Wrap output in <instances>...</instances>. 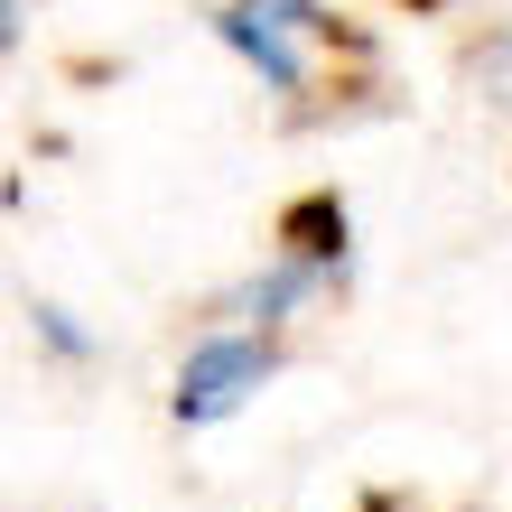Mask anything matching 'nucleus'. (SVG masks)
Instances as JSON below:
<instances>
[{
	"label": "nucleus",
	"instance_id": "nucleus-5",
	"mask_svg": "<svg viewBox=\"0 0 512 512\" xmlns=\"http://www.w3.org/2000/svg\"><path fill=\"white\" fill-rule=\"evenodd\" d=\"M28 336H38V354H47V364H66V373H84L103 354V336L66 308V298H28Z\"/></svg>",
	"mask_w": 512,
	"mask_h": 512
},
{
	"label": "nucleus",
	"instance_id": "nucleus-3",
	"mask_svg": "<svg viewBox=\"0 0 512 512\" xmlns=\"http://www.w3.org/2000/svg\"><path fill=\"white\" fill-rule=\"evenodd\" d=\"M326 289H336V280H326L317 261L270 252L252 280H233V289H224V308H215V317H224V326H252V336H280V326H289V317H308Z\"/></svg>",
	"mask_w": 512,
	"mask_h": 512
},
{
	"label": "nucleus",
	"instance_id": "nucleus-4",
	"mask_svg": "<svg viewBox=\"0 0 512 512\" xmlns=\"http://www.w3.org/2000/svg\"><path fill=\"white\" fill-rule=\"evenodd\" d=\"M280 252L317 261L326 280L345 289V270H354V224H345V205H336V196H298L289 215H280Z\"/></svg>",
	"mask_w": 512,
	"mask_h": 512
},
{
	"label": "nucleus",
	"instance_id": "nucleus-2",
	"mask_svg": "<svg viewBox=\"0 0 512 512\" xmlns=\"http://www.w3.org/2000/svg\"><path fill=\"white\" fill-rule=\"evenodd\" d=\"M280 373V336H252V326H205V336L177 354L168 382V419L177 429H224L252 391Z\"/></svg>",
	"mask_w": 512,
	"mask_h": 512
},
{
	"label": "nucleus",
	"instance_id": "nucleus-6",
	"mask_svg": "<svg viewBox=\"0 0 512 512\" xmlns=\"http://www.w3.org/2000/svg\"><path fill=\"white\" fill-rule=\"evenodd\" d=\"M28 10H38V0H0V47H19V38H28Z\"/></svg>",
	"mask_w": 512,
	"mask_h": 512
},
{
	"label": "nucleus",
	"instance_id": "nucleus-1",
	"mask_svg": "<svg viewBox=\"0 0 512 512\" xmlns=\"http://www.w3.org/2000/svg\"><path fill=\"white\" fill-rule=\"evenodd\" d=\"M215 38L243 56L280 103L326 94V66L345 56V28H336L326 0H224V10H215Z\"/></svg>",
	"mask_w": 512,
	"mask_h": 512
},
{
	"label": "nucleus",
	"instance_id": "nucleus-7",
	"mask_svg": "<svg viewBox=\"0 0 512 512\" xmlns=\"http://www.w3.org/2000/svg\"><path fill=\"white\" fill-rule=\"evenodd\" d=\"M419 10H438V0H419Z\"/></svg>",
	"mask_w": 512,
	"mask_h": 512
},
{
	"label": "nucleus",
	"instance_id": "nucleus-8",
	"mask_svg": "<svg viewBox=\"0 0 512 512\" xmlns=\"http://www.w3.org/2000/svg\"><path fill=\"white\" fill-rule=\"evenodd\" d=\"M373 512H382V503H373Z\"/></svg>",
	"mask_w": 512,
	"mask_h": 512
}]
</instances>
